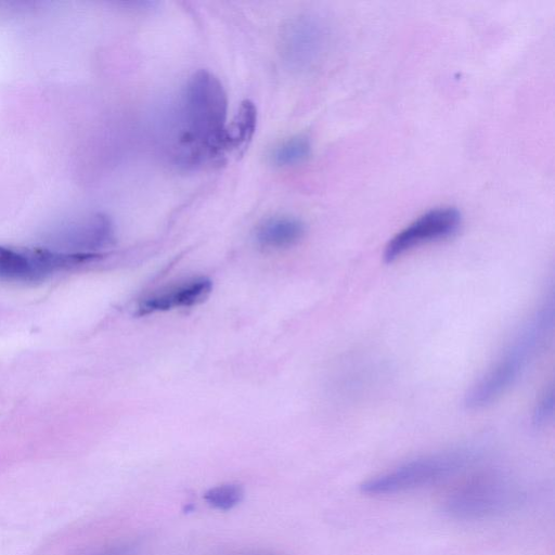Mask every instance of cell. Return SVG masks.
Here are the masks:
<instances>
[{
  "label": "cell",
  "instance_id": "cell-1",
  "mask_svg": "<svg viewBox=\"0 0 555 555\" xmlns=\"http://www.w3.org/2000/svg\"><path fill=\"white\" fill-rule=\"evenodd\" d=\"M181 134L178 156L195 165L223 151L228 98L220 80L208 70H197L188 80L181 99Z\"/></svg>",
  "mask_w": 555,
  "mask_h": 555
},
{
  "label": "cell",
  "instance_id": "cell-2",
  "mask_svg": "<svg viewBox=\"0 0 555 555\" xmlns=\"http://www.w3.org/2000/svg\"><path fill=\"white\" fill-rule=\"evenodd\" d=\"M554 322V306L543 305L525 323L502 357L465 395L470 410L487 406L503 395L522 374L546 339Z\"/></svg>",
  "mask_w": 555,
  "mask_h": 555
},
{
  "label": "cell",
  "instance_id": "cell-3",
  "mask_svg": "<svg viewBox=\"0 0 555 555\" xmlns=\"http://www.w3.org/2000/svg\"><path fill=\"white\" fill-rule=\"evenodd\" d=\"M473 459L469 450L417 457L363 481L360 491L370 496H384L431 487L464 470Z\"/></svg>",
  "mask_w": 555,
  "mask_h": 555
},
{
  "label": "cell",
  "instance_id": "cell-4",
  "mask_svg": "<svg viewBox=\"0 0 555 555\" xmlns=\"http://www.w3.org/2000/svg\"><path fill=\"white\" fill-rule=\"evenodd\" d=\"M521 495L518 486L506 477L477 476L448 494L443 512L457 520L491 518L520 503Z\"/></svg>",
  "mask_w": 555,
  "mask_h": 555
},
{
  "label": "cell",
  "instance_id": "cell-5",
  "mask_svg": "<svg viewBox=\"0 0 555 555\" xmlns=\"http://www.w3.org/2000/svg\"><path fill=\"white\" fill-rule=\"evenodd\" d=\"M101 256L46 247L0 245V279L21 283L42 282L54 273L90 262Z\"/></svg>",
  "mask_w": 555,
  "mask_h": 555
},
{
  "label": "cell",
  "instance_id": "cell-6",
  "mask_svg": "<svg viewBox=\"0 0 555 555\" xmlns=\"http://www.w3.org/2000/svg\"><path fill=\"white\" fill-rule=\"evenodd\" d=\"M461 223V212L454 207L428 210L390 238L384 250V259L390 263L420 245L452 236Z\"/></svg>",
  "mask_w": 555,
  "mask_h": 555
},
{
  "label": "cell",
  "instance_id": "cell-7",
  "mask_svg": "<svg viewBox=\"0 0 555 555\" xmlns=\"http://www.w3.org/2000/svg\"><path fill=\"white\" fill-rule=\"evenodd\" d=\"M326 44L323 25L313 17L299 16L282 27L280 53L285 65L297 72L310 69L322 56Z\"/></svg>",
  "mask_w": 555,
  "mask_h": 555
},
{
  "label": "cell",
  "instance_id": "cell-8",
  "mask_svg": "<svg viewBox=\"0 0 555 555\" xmlns=\"http://www.w3.org/2000/svg\"><path fill=\"white\" fill-rule=\"evenodd\" d=\"M211 288L212 283L207 278L189 279L146 296L138 305L135 314L146 315L198 305L208 297Z\"/></svg>",
  "mask_w": 555,
  "mask_h": 555
},
{
  "label": "cell",
  "instance_id": "cell-9",
  "mask_svg": "<svg viewBox=\"0 0 555 555\" xmlns=\"http://www.w3.org/2000/svg\"><path fill=\"white\" fill-rule=\"evenodd\" d=\"M305 235V224L294 217H272L256 229L255 238L266 249H285L296 245Z\"/></svg>",
  "mask_w": 555,
  "mask_h": 555
},
{
  "label": "cell",
  "instance_id": "cell-10",
  "mask_svg": "<svg viewBox=\"0 0 555 555\" xmlns=\"http://www.w3.org/2000/svg\"><path fill=\"white\" fill-rule=\"evenodd\" d=\"M257 126V108L245 100L241 103L231 124L227 126L223 139V151H241L250 142Z\"/></svg>",
  "mask_w": 555,
  "mask_h": 555
},
{
  "label": "cell",
  "instance_id": "cell-11",
  "mask_svg": "<svg viewBox=\"0 0 555 555\" xmlns=\"http://www.w3.org/2000/svg\"><path fill=\"white\" fill-rule=\"evenodd\" d=\"M311 153L307 137L296 135L276 145L271 154V163L278 167H291L304 163Z\"/></svg>",
  "mask_w": 555,
  "mask_h": 555
},
{
  "label": "cell",
  "instance_id": "cell-12",
  "mask_svg": "<svg viewBox=\"0 0 555 555\" xmlns=\"http://www.w3.org/2000/svg\"><path fill=\"white\" fill-rule=\"evenodd\" d=\"M244 495L241 486L236 483H224L207 490L204 494L205 501L214 508L228 511L237 505Z\"/></svg>",
  "mask_w": 555,
  "mask_h": 555
},
{
  "label": "cell",
  "instance_id": "cell-13",
  "mask_svg": "<svg viewBox=\"0 0 555 555\" xmlns=\"http://www.w3.org/2000/svg\"><path fill=\"white\" fill-rule=\"evenodd\" d=\"M554 402V390L553 387H550L541 396L533 411L532 422L535 426H544L551 420Z\"/></svg>",
  "mask_w": 555,
  "mask_h": 555
},
{
  "label": "cell",
  "instance_id": "cell-14",
  "mask_svg": "<svg viewBox=\"0 0 555 555\" xmlns=\"http://www.w3.org/2000/svg\"><path fill=\"white\" fill-rule=\"evenodd\" d=\"M94 555H135V551L130 545H118L106 548L102 552H99Z\"/></svg>",
  "mask_w": 555,
  "mask_h": 555
}]
</instances>
